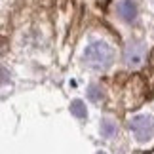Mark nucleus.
<instances>
[{
  "instance_id": "obj_1",
  "label": "nucleus",
  "mask_w": 154,
  "mask_h": 154,
  "mask_svg": "<svg viewBox=\"0 0 154 154\" xmlns=\"http://www.w3.org/2000/svg\"><path fill=\"white\" fill-rule=\"evenodd\" d=\"M84 61L91 69H106L112 63V50L105 42H93L84 51Z\"/></svg>"
},
{
  "instance_id": "obj_2",
  "label": "nucleus",
  "mask_w": 154,
  "mask_h": 154,
  "mask_svg": "<svg viewBox=\"0 0 154 154\" xmlns=\"http://www.w3.org/2000/svg\"><path fill=\"white\" fill-rule=\"evenodd\" d=\"M145 55H146V51L143 48V44H131L126 51V61L131 67H139L145 61Z\"/></svg>"
},
{
  "instance_id": "obj_3",
  "label": "nucleus",
  "mask_w": 154,
  "mask_h": 154,
  "mask_svg": "<svg viewBox=\"0 0 154 154\" xmlns=\"http://www.w3.org/2000/svg\"><path fill=\"white\" fill-rule=\"evenodd\" d=\"M118 15L122 17L124 21H133L137 17V4L133 0H122L118 4Z\"/></svg>"
}]
</instances>
